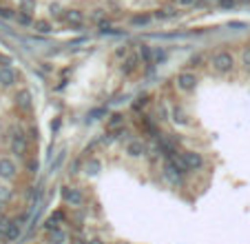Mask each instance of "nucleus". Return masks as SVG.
Here are the masks:
<instances>
[{
    "label": "nucleus",
    "mask_w": 250,
    "mask_h": 244,
    "mask_svg": "<svg viewBox=\"0 0 250 244\" xmlns=\"http://www.w3.org/2000/svg\"><path fill=\"white\" fill-rule=\"evenodd\" d=\"M182 158H184L188 171H199V169H204V165H206L204 155L197 153V151H182Z\"/></svg>",
    "instance_id": "nucleus-6"
},
{
    "label": "nucleus",
    "mask_w": 250,
    "mask_h": 244,
    "mask_svg": "<svg viewBox=\"0 0 250 244\" xmlns=\"http://www.w3.org/2000/svg\"><path fill=\"white\" fill-rule=\"evenodd\" d=\"M62 20H64L66 24H71V27H82V24H84V16H82L80 9H64Z\"/></svg>",
    "instance_id": "nucleus-12"
},
{
    "label": "nucleus",
    "mask_w": 250,
    "mask_h": 244,
    "mask_svg": "<svg viewBox=\"0 0 250 244\" xmlns=\"http://www.w3.org/2000/svg\"><path fill=\"white\" fill-rule=\"evenodd\" d=\"M131 23H133V24H148V23H151V18H148V16H144V14H142V16H133V18H131Z\"/></svg>",
    "instance_id": "nucleus-29"
},
{
    "label": "nucleus",
    "mask_w": 250,
    "mask_h": 244,
    "mask_svg": "<svg viewBox=\"0 0 250 244\" xmlns=\"http://www.w3.org/2000/svg\"><path fill=\"white\" fill-rule=\"evenodd\" d=\"M137 127L142 129V131L146 133V136H151V138H160V129H157V124H155V120L153 118H148V116H140L137 118Z\"/></svg>",
    "instance_id": "nucleus-8"
},
{
    "label": "nucleus",
    "mask_w": 250,
    "mask_h": 244,
    "mask_svg": "<svg viewBox=\"0 0 250 244\" xmlns=\"http://www.w3.org/2000/svg\"><path fill=\"white\" fill-rule=\"evenodd\" d=\"M244 65L250 67V47H246V51H244Z\"/></svg>",
    "instance_id": "nucleus-37"
},
{
    "label": "nucleus",
    "mask_w": 250,
    "mask_h": 244,
    "mask_svg": "<svg viewBox=\"0 0 250 244\" xmlns=\"http://www.w3.org/2000/svg\"><path fill=\"white\" fill-rule=\"evenodd\" d=\"M175 85H177V89H180V91L190 94V91H195V87H197V75L190 73V71H184V73L177 75Z\"/></svg>",
    "instance_id": "nucleus-5"
},
{
    "label": "nucleus",
    "mask_w": 250,
    "mask_h": 244,
    "mask_svg": "<svg viewBox=\"0 0 250 244\" xmlns=\"http://www.w3.org/2000/svg\"><path fill=\"white\" fill-rule=\"evenodd\" d=\"M36 9V0H18V11L22 14H31Z\"/></svg>",
    "instance_id": "nucleus-24"
},
{
    "label": "nucleus",
    "mask_w": 250,
    "mask_h": 244,
    "mask_svg": "<svg viewBox=\"0 0 250 244\" xmlns=\"http://www.w3.org/2000/svg\"><path fill=\"white\" fill-rule=\"evenodd\" d=\"M104 113H106V109H95V111L89 113V120H98V118L104 116Z\"/></svg>",
    "instance_id": "nucleus-32"
},
{
    "label": "nucleus",
    "mask_w": 250,
    "mask_h": 244,
    "mask_svg": "<svg viewBox=\"0 0 250 244\" xmlns=\"http://www.w3.org/2000/svg\"><path fill=\"white\" fill-rule=\"evenodd\" d=\"M175 14H177V9H173V7H164V9H157L155 11V18L166 20V18H173Z\"/></svg>",
    "instance_id": "nucleus-25"
},
{
    "label": "nucleus",
    "mask_w": 250,
    "mask_h": 244,
    "mask_svg": "<svg viewBox=\"0 0 250 244\" xmlns=\"http://www.w3.org/2000/svg\"><path fill=\"white\" fill-rule=\"evenodd\" d=\"M217 2H219V7H224V9H235L239 0H217Z\"/></svg>",
    "instance_id": "nucleus-30"
},
{
    "label": "nucleus",
    "mask_w": 250,
    "mask_h": 244,
    "mask_svg": "<svg viewBox=\"0 0 250 244\" xmlns=\"http://www.w3.org/2000/svg\"><path fill=\"white\" fill-rule=\"evenodd\" d=\"M60 197L64 204H71V207H82L84 204V193L76 187H60Z\"/></svg>",
    "instance_id": "nucleus-4"
},
{
    "label": "nucleus",
    "mask_w": 250,
    "mask_h": 244,
    "mask_svg": "<svg viewBox=\"0 0 250 244\" xmlns=\"http://www.w3.org/2000/svg\"><path fill=\"white\" fill-rule=\"evenodd\" d=\"M20 235H22V224H20L18 220H14L9 226V231H7V242H16Z\"/></svg>",
    "instance_id": "nucleus-17"
},
{
    "label": "nucleus",
    "mask_w": 250,
    "mask_h": 244,
    "mask_svg": "<svg viewBox=\"0 0 250 244\" xmlns=\"http://www.w3.org/2000/svg\"><path fill=\"white\" fill-rule=\"evenodd\" d=\"M162 173H164V178L168 180L170 184H175V187H182V184H184V175H182L180 171L175 169V167L170 165L168 160H166L164 167H162Z\"/></svg>",
    "instance_id": "nucleus-9"
},
{
    "label": "nucleus",
    "mask_w": 250,
    "mask_h": 244,
    "mask_svg": "<svg viewBox=\"0 0 250 244\" xmlns=\"http://www.w3.org/2000/svg\"><path fill=\"white\" fill-rule=\"evenodd\" d=\"M153 60H155V62H164L166 60V51H164V49H155V51H153Z\"/></svg>",
    "instance_id": "nucleus-31"
},
{
    "label": "nucleus",
    "mask_w": 250,
    "mask_h": 244,
    "mask_svg": "<svg viewBox=\"0 0 250 244\" xmlns=\"http://www.w3.org/2000/svg\"><path fill=\"white\" fill-rule=\"evenodd\" d=\"M120 127H124V116L122 113H113V116L106 120V129H109V131H115V129H120Z\"/></svg>",
    "instance_id": "nucleus-19"
},
{
    "label": "nucleus",
    "mask_w": 250,
    "mask_h": 244,
    "mask_svg": "<svg viewBox=\"0 0 250 244\" xmlns=\"http://www.w3.org/2000/svg\"><path fill=\"white\" fill-rule=\"evenodd\" d=\"M170 120L175 122V124H188V113L184 111V107H180V104H175L173 109H170Z\"/></svg>",
    "instance_id": "nucleus-15"
},
{
    "label": "nucleus",
    "mask_w": 250,
    "mask_h": 244,
    "mask_svg": "<svg viewBox=\"0 0 250 244\" xmlns=\"http://www.w3.org/2000/svg\"><path fill=\"white\" fill-rule=\"evenodd\" d=\"M24 169H27L29 175H38L40 171V162L36 158H27V162H24Z\"/></svg>",
    "instance_id": "nucleus-21"
},
{
    "label": "nucleus",
    "mask_w": 250,
    "mask_h": 244,
    "mask_svg": "<svg viewBox=\"0 0 250 244\" xmlns=\"http://www.w3.org/2000/svg\"><path fill=\"white\" fill-rule=\"evenodd\" d=\"M16 82H18V73H16L9 65L0 67V87H2V89H9V87H14Z\"/></svg>",
    "instance_id": "nucleus-10"
},
{
    "label": "nucleus",
    "mask_w": 250,
    "mask_h": 244,
    "mask_svg": "<svg viewBox=\"0 0 250 244\" xmlns=\"http://www.w3.org/2000/svg\"><path fill=\"white\" fill-rule=\"evenodd\" d=\"M16 20H18L20 24H31V27H33V20H31V16H29V14H22V11H18V14H16Z\"/></svg>",
    "instance_id": "nucleus-28"
},
{
    "label": "nucleus",
    "mask_w": 250,
    "mask_h": 244,
    "mask_svg": "<svg viewBox=\"0 0 250 244\" xmlns=\"http://www.w3.org/2000/svg\"><path fill=\"white\" fill-rule=\"evenodd\" d=\"M49 14H51L53 18H62V16H64V9H62L60 2H53V5L49 7Z\"/></svg>",
    "instance_id": "nucleus-27"
},
{
    "label": "nucleus",
    "mask_w": 250,
    "mask_h": 244,
    "mask_svg": "<svg viewBox=\"0 0 250 244\" xmlns=\"http://www.w3.org/2000/svg\"><path fill=\"white\" fill-rule=\"evenodd\" d=\"M197 0H175V5L177 7H193Z\"/></svg>",
    "instance_id": "nucleus-33"
},
{
    "label": "nucleus",
    "mask_w": 250,
    "mask_h": 244,
    "mask_svg": "<svg viewBox=\"0 0 250 244\" xmlns=\"http://www.w3.org/2000/svg\"><path fill=\"white\" fill-rule=\"evenodd\" d=\"M124 153H126L128 158H140V155H146L148 149H146V145H144L142 140H128Z\"/></svg>",
    "instance_id": "nucleus-11"
},
{
    "label": "nucleus",
    "mask_w": 250,
    "mask_h": 244,
    "mask_svg": "<svg viewBox=\"0 0 250 244\" xmlns=\"http://www.w3.org/2000/svg\"><path fill=\"white\" fill-rule=\"evenodd\" d=\"M11 222H14V220H11L7 213H2V216H0V244H2V240L7 242V231H9Z\"/></svg>",
    "instance_id": "nucleus-18"
},
{
    "label": "nucleus",
    "mask_w": 250,
    "mask_h": 244,
    "mask_svg": "<svg viewBox=\"0 0 250 244\" xmlns=\"http://www.w3.org/2000/svg\"><path fill=\"white\" fill-rule=\"evenodd\" d=\"M9 153H14L16 158H29V136L22 129L9 140Z\"/></svg>",
    "instance_id": "nucleus-2"
},
{
    "label": "nucleus",
    "mask_w": 250,
    "mask_h": 244,
    "mask_svg": "<svg viewBox=\"0 0 250 244\" xmlns=\"http://www.w3.org/2000/svg\"><path fill=\"white\" fill-rule=\"evenodd\" d=\"M66 240H69V235H66V231L60 229V226L49 231V244H64Z\"/></svg>",
    "instance_id": "nucleus-16"
},
{
    "label": "nucleus",
    "mask_w": 250,
    "mask_h": 244,
    "mask_svg": "<svg viewBox=\"0 0 250 244\" xmlns=\"http://www.w3.org/2000/svg\"><path fill=\"white\" fill-rule=\"evenodd\" d=\"M137 69H140V56L128 53V56L124 58V62H122V73L124 75H133Z\"/></svg>",
    "instance_id": "nucleus-14"
},
{
    "label": "nucleus",
    "mask_w": 250,
    "mask_h": 244,
    "mask_svg": "<svg viewBox=\"0 0 250 244\" xmlns=\"http://www.w3.org/2000/svg\"><path fill=\"white\" fill-rule=\"evenodd\" d=\"M126 56H128V49H126V47L115 49V58H126Z\"/></svg>",
    "instance_id": "nucleus-36"
},
{
    "label": "nucleus",
    "mask_w": 250,
    "mask_h": 244,
    "mask_svg": "<svg viewBox=\"0 0 250 244\" xmlns=\"http://www.w3.org/2000/svg\"><path fill=\"white\" fill-rule=\"evenodd\" d=\"M102 14H104V9H95L93 11V20H100L102 18Z\"/></svg>",
    "instance_id": "nucleus-39"
},
{
    "label": "nucleus",
    "mask_w": 250,
    "mask_h": 244,
    "mask_svg": "<svg viewBox=\"0 0 250 244\" xmlns=\"http://www.w3.org/2000/svg\"><path fill=\"white\" fill-rule=\"evenodd\" d=\"M27 136H29V140H36V142H38V129H36V127H29Z\"/></svg>",
    "instance_id": "nucleus-35"
},
{
    "label": "nucleus",
    "mask_w": 250,
    "mask_h": 244,
    "mask_svg": "<svg viewBox=\"0 0 250 244\" xmlns=\"http://www.w3.org/2000/svg\"><path fill=\"white\" fill-rule=\"evenodd\" d=\"M33 29H36L38 33H51L53 31V27H51L49 20H33Z\"/></svg>",
    "instance_id": "nucleus-20"
},
{
    "label": "nucleus",
    "mask_w": 250,
    "mask_h": 244,
    "mask_svg": "<svg viewBox=\"0 0 250 244\" xmlns=\"http://www.w3.org/2000/svg\"><path fill=\"white\" fill-rule=\"evenodd\" d=\"M64 153H66V151H62V153H58V158H56V162H53V165H51V169H58V167H60L62 162H64Z\"/></svg>",
    "instance_id": "nucleus-34"
},
{
    "label": "nucleus",
    "mask_w": 250,
    "mask_h": 244,
    "mask_svg": "<svg viewBox=\"0 0 250 244\" xmlns=\"http://www.w3.org/2000/svg\"><path fill=\"white\" fill-rule=\"evenodd\" d=\"M210 65H212V69L217 71V73H230L232 71V67H235V56H232L230 51H215L212 53V58H210Z\"/></svg>",
    "instance_id": "nucleus-1"
},
{
    "label": "nucleus",
    "mask_w": 250,
    "mask_h": 244,
    "mask_svg": "<svg viewBox=\"0 0 250 244\" xmlns=\"http://www.w3.org/2000/svg\"><path fill=\"white\" fill-rule=\"evenodd\" d=\"M239 2H244V5H250V0H239Z\"/></svg>",
    "instance_id": "nucleus-40"
},
{
    "label": "nucleus",
    "mask_w": 250,
    "mask_h": 244,
    "mask_svg": "<svg viewBox=\"0 0 250 244\" xmlns=\"http://www.w3.org/2000/svg\"><path fill=\"white\" fill-rule=\"evenodd\" d=\"M14 104H16V109H18V111L29 113V111L33 109V102H31V91L20 89L18 94L14 96Z\"/></svg>",
    "instance_id": "nucleus-7"
},
{
    "label": "nucleus",
    "mask_w": 250,
    "mask_h": 244,
    "mask_svg": "<svg viewBox=\"0 0 250 244\" xmlns=\"http://www.w3.org/2000/svg\"><path fill=\"white\" fill-rule=\"evenodd\" d=\"M84 169H86V173L95 175L100 169H102V162H100L98 158H89V162H86V167H84Z\"/></svg>",
    "instance_id": "nucleus-23"
},
{
    "label": "nucleus",
    "mask_w": 250,
    "mask_h": 244,
    "mask_svg": "<svg viewBox=\"0 0 250 244\" xmlns=\"http://www.w3.org/2000/svg\"><path fill=\"white\" fill-rule=\"evenodd\" d=\"M0 16H2V18H14V11L11 9H0Z\"/></svg>",
    "instance_id": "nucleus-38"
},
{
    "label": "nucleus",
    "mask_w": 250,
    "mask_h": 244,
    "mask_svg": "<svg viewBox=\"0 0 250 244\" xmlns=\"http://www.w3.org/2000/svg\"><path fill=\"white\" fill-rule=\"evenodd\" d=\"M157 151H160L166 160L173 158L175 153H180V151H177V145H175L173 140H166V138H160V140H157Z\"/></svg>",
    "instance_id": "nucleus-13"
},
{
    "label": "nucleus",
    "mask_w": 250,
    "mask_h": 244,
    "mask_svg": "<svg viewBox=\"0 0 250 244\" xmlns=\"http://www.w3.org/2000/svg\"><path fill=\"white\" fill-rule=\"evenodd\" d=\"M18 175V165L16 160L9 158V155H0V180L2 182H11Z\"/></svg>",
    "instance_id": "nucleus-3"
},
{
    "label": "nucleus",
    "mask_w": 250,
    "mask_h": 244,
    "mask_svg": "<svg viewBox=\"0 0 250 244\" xmlns=\"http://www.w3.org/2000/svg\"><path fill=\"white\" fill-rule=\"evenodd\" d=\"M140 56L144 58V65H146L148 69H151V67H153V51H151V47H148V45H142Z\"/></svg>",
    "instance_id": "nucleus-22"
},
{
    "label": "nucleus",
    "mask_w": 250,
    "mask_h": 244,
    "mask_svg": "<svg viewBox=\"0 0 250 244\" xmlns=\"http://www.w3.org/2000/svg\"><path fill=\"white\" fill-rule=\"evenodd\" d=\"M146 104H148V96H140V98H135V102L131 104V109H133L135 113H140L142 109L146 107Z\"/></svg>",
    "instance_id": "nucleus-26"
}]
</instances>
